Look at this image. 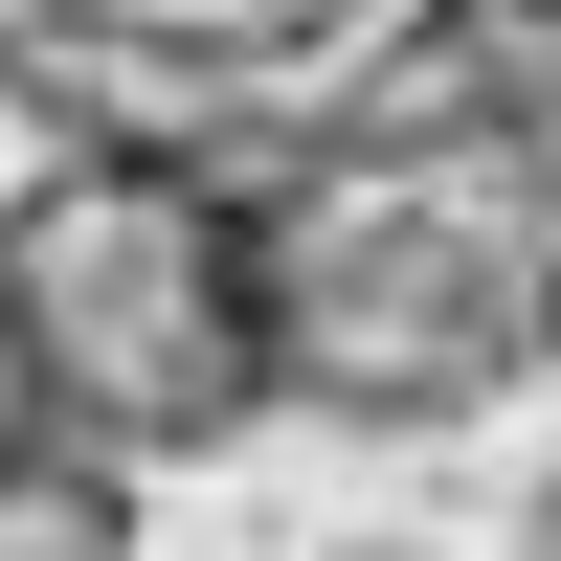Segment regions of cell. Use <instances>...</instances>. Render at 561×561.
<instances>
[{
    "instance_id": "cell-4",
    "label": "cell",
    "mask_w": 561,
    "mask_h": 561,
    "mask_svg": "<svg viewBox=\"0 0 561 561\" xmlns=\"http://www.w3.org/2000/svg\"><path fill=\"white\" fill-rule=\"evenodd\" d=\"M0 561H135V472L68 449L23 382H0Z\"/></svg>"
},
{
    "instance_id": "cell-2",
    "label": "cell",
    "mask_w": 561,
    "mask_h": 561,
    "mask_svg": "<svg viewBox=\"0 0 561 561\" xmlns=\"http://www.w3.org/2000/svg\"><path fill=\"white\" fill-rule=\"evenodd\" d=\"M248 337H270V404L472 427L494 382H539V248L427 135H293L248 180Z\"/></svg>"
},
{
    "instance_id": "cell-8",
    "label": "cell",
    "mask_w": 561,
    "mask_h": 561,
    "mask_svg": "<svg viewBox=\"0 0 561 561\" xmlns=\"http://www.w3.org/2000/svg\"><path fill=\"white\" fill-rule=\"evenodd\" d=\"M517 23H561V0H517Z\"/></svg>"
},
{
    "instance_id": "cell-3",
    "label": "cell",
    "mask_w": 561,
    "mask_h": 561,
    "mask_svg": "<svg viewBox=\"0 0 561 561\" xmlns=\"http://www.w3.org/2000/svg\"><path fill=\"white\" fill-rule=\"evenodd\" d=\"M449 0H0V68L90 90L113 135H180L203 158L225 113H337L427 45Z\"/></svg>"
},
{
    "instance_id": "cell-7",
    "label": "cell",
    "mask_w": 561,
    "mask_h": 561,
    "mask_svg": "<svg viewBox=\"0 0 561 561\" xmlns=\"http://www.w3.org/2000/svg\"><path fill=\"white\" fill-rule=\"evenodd\" d=\"M539 359H561V248H539Z\"/></svg>"
},
{
    "instance_id": "cell-6",
    "label": "cell",
    "mask_w": 561,
    "mask_h": 561,
    "mask_svg": "<svg viewBox=\"0 0 561 561\" xmlns=\"http://www.w3.org/2000/svg\"><path fill=\"white\" fill-rule=\"evenodd\" d=\"M337 561H449V539H337Z\"/></svg>"
},
{
    "instance_id": "cell-5",
    "label": "cell",
    "mask_w": 561,
    "mask_h": 561,
    "mask_svg": "<svg viewBox=\"0 0 561 561\" xmlns=\"http://www.w3.org/2000/svg\"><path fill=\"white\" fill-rule=\"evenodd\" d=\"M517 561H561V472H539V517H517Z\"/></svg>"
},
{
    "instance_id": "cell-1",
    "label": "cell",
    "mask_w": 561,
    "mask_h": 561,
    "mask_svg": "<svg viewBox=\"0 0 561 561\" xmlns=\"http://www.w3.org/2000/svg\"><path fill=\"white\" fill-rule=\"evenodd\" d=\"M0 382L113 472L248 449V180H203L180 135H68L45 180H0Z\"/></svg>"
}]
</instances>
